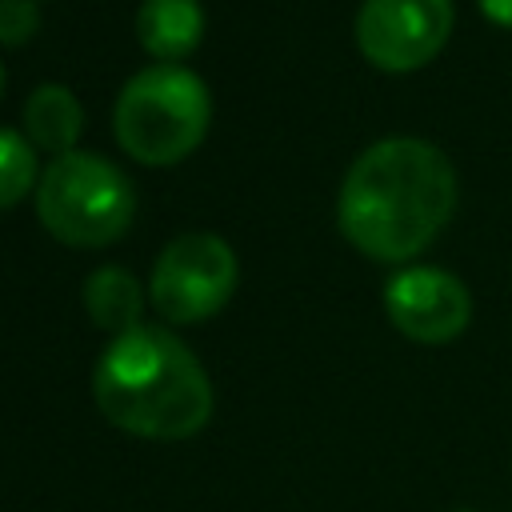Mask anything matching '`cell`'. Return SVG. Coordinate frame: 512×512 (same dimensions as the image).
Masks as SVG:
<instances>
[{
  "mask_svg": "<svg viewBox=\"0 0 512 512\" xmlns=\"http://www.w3.org/2000/svg\"><path fill=\"white\" fill-rule=\"evenodd\" d=\"M456 196V168L440 144L384 136L352 160L336 196V224L368 260L404 264L448 228Z\"/></svg>",
  "mask_w": 512,
  "mask_h": 512,
  "instance_id": "1",
  "label": "cell"
},
{
  "mask_svg": "<svg viewBox=\"0 0 512 512\" xmlns=\"http://www.w3.org/2000/svg\"><path fill=\"white\" fill-rule=\"evenodd\" d=\"M104 420L140 440H188L212 416V384L192 348L160 324L108 340L92 372Z\"/></svg>",
  "mask_w": 512,
  "mask_h": 512,
  "instance_id": "2",
  "label": "cell"
},
{
  "mask_svg": "<svg viewBox=\"0 0 512 512\" xmlns=\"http://www.w3.org/2000/svg\"><path fill=\"white\" fill-rule=\"evenodd\" d=\"M208 120L212 96L204 80L184 64H152L136 72L112 108L116 144L148 168L180 164L192 156L208 132Z\"/></svg>",
  "mask_w": 512,
  "mask_h": 512,
  "instance_id": "3",
  "label": "cell"
},
{
  "mask_svg": "<svg viewBox=\"0 0 512 512\" xmlns=\"http://www.w3.org/2000/svg\"><path fill=\"white\" fill-rule=\"evenodd\" d=\"M136 192L128 176L96 152H64L40 172L36 216L40 224L72 248H104L120 240L132 224Z\"/></svg>",
  "mask_w": 512,
  "mask_h": 512,
  "instance_id": "4",
  "label": "cell"
},
{
  "mask_svg": "<svg viewBox=\"0 0 512 512\" xmlns=\"http://www.w3.org/2000/svg\"><path fill=\"white\" fill-rule=\"evenodd\" d=\"M236 288V252L212 232H188L160 248L148 276V304L168 324L216 316Z\"/></svg>",
  "mask_w": 512,
  "mask_h": 512,
  "instance_id": "5",
  "label": "cell"
},
{
  "mask_svg": "<svg viewBox=\"0 0 512 512\" xmlns=\"http://www.w3.org/2000/svg\"><path fill=\"white\" fill-rule=\"evenodd\" d=\"M456 24L452 0H364L356 12V48L380 72H416L432 64Z\"/></svg>",
  "mask_w": 512,
  "mask_h": 512,
  "instance_id": "6",
  "label": "cell"
},
{
  "mask_svg": "<svg viewBox=\"0 0 512 512\" xmlns=\"http://www.w3.org/2000/svg\"><path fill=\"white\" fill-rule=\"evenodd\" d=\"M384 312L412 344H452L472 324V292L448 268L408 264L388 276Z\"/></svg>",
  "mask_w": 512,
  "mask_h": 512,
  "instance_id": "7",
  "label": "cell"
},
{
  "mask_svg": "<svg viewBox=\"0 0 512 512\" xmlns=\"http://www.w3.org/2000/svg\"><path fill=\"white\" fill-rule=\"evenodd\" d=\"M204 36L200 0H144L136 12V40L156 64H180Z\"/></svg>",
  "mask_w": 512,
  "mask_h": 512,
  "instance_id": "8",
  "label": "cell"
},
{
  "mask_svg": "<svg viewBox=\"0 0 512 512\" xmlns=\"http://www.w3.org/2000/svg\"><path fill=\"white\" fill-rule=\"evenodd\" d=\"M84 132V108L64 84H40L24 100V136L32 148L64 156L76 152V140Z\"/></svg>",
  "mask_w": 512,
  "mask_h": 512,
  "instance_id": "9",
  "label": "cell"
},
{
  "mask_svg": "<svg viewBox=\"0 0 512 512\" xmlns=\"http://www.w3.org/2000/svg\"><path fill=\"white\" fill-rule=\"evenodd\" d=\"M84 308L92 316L96 328L120 336L136 324H144V288L136 284L132 272L108 264V268H96L88 280H84Z\"/></svg>",
  "mask_w": 512,
  "mask_h": 512,
  "instance_id": "10",
  "label": "cell"
},
{
  "mask_svg": "<svg viewBox=\"0 0 512 512\" xmlns=\"http://www.w3.org/2000/svg\"><path fill=\"white\" fill-rule=\"evenodd\" d=\"M36 184H40V168L32 140L16 128H0V212L16 208Z\"/></svg>",
  "mask_w": 512,
  "mask_h": 512,
  "instance_id": "11",
  "label": "cell"
},
{
  "mask_svg": "<svg viewBox=\"0 0 512 512\" xmlns=\"http://www.w3.org/2000/svg\"><path fill=\"white\" fill-rule=\"evenodd\" d=\"M40 12L36 0H0V48H20L36 36Z\"/></svg>",
  "mask_w": 512,
  "mask_h": 512,
  "instance_id": "12",
  "label": "cell"
},
{
  "mask_svg": "<svg viewBox=\"0 0 512 512\" xmlns=\"http://www.w3.org/2000/svg\"><path fill=\"white\" fill-rule=\"evenodd\" d=\"M480 16L496 28H512V0H476Z\"/></svg>",
  "mask_w": 512,
  "mask_h": 512,
  "instance_id": "13",
  "label": "cell"
},
{
  "mask_svg": "<svg viewBox=\"0 0 512 512\" xmlns=\"http://www.w3.org/2000/svg\"><path fill=\"white\" fill-rule=\"evenodd\" d=\"M0 88H4V68H0Z\"/></svg>",
  "mask_w": 512,
  "mask_h": 512,
  "instance_id": "14",
  "label": "cell"
}]
</instances>
